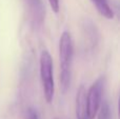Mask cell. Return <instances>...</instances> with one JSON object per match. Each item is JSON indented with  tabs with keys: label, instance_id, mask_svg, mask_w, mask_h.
Masks as SVG:
<instances>
[{
	"label": "cell",
	"instance_id": "obj_1",
	"mask_svg": "<svg viewBox=\"0 0 120 119\" xmlns=\"http://www.w3.org/2000/svg\"><path fill=\"white\" fill-rule=\"evenodd\" d=\"M74 56V43L68 32H63L59 40L60 83L63 92H66L71 84L72 62Z\"/></svg>",
	"mask_w": 120,
	"mask_h": 119
},
{
	"label": "cell",
	"instance_id": "obj_2",
	"mask_svg": "<svg viewBox=\"0 0 120 119\" xmlns=\"http://www.w3.org/2000/svg\"><path fill=\"white\" fill-rule=\"evenodd\" d=\"M40 80L44 99L48 103H51L55 94V83L53 73V59L48 51H42L40 54Z\"/></svg>",
	"mask_w": 120,
	"mask_h": 119
},
{
	"label": "cell",
	"instance_id": "obj_3",
	"mask_svg": "<svg viewBox=\"0 0 120 119\" xmlns=\"http://www.w3.org/2000/svg\"><path fill=\"white\" fill-rule=\"evenodd\" d=\"M104 88V78L100 77L90 86L86 92V108L90 119H94L102 102V93Z\"/></svg>",
	"mask_w": 120,
	"mask_h": 119
},
{
	"label": "cell",
	"instance_id": "obj_4",
	"mask_svg": "<svg viewBox=\"0 0 120 119\" xmlns=\"http://www.w3.org/2000/svg\"><path fill=\"white\" fill-rule=\"evenodd\" d=\"M29 10V15L34 26L38 27L42 24L45 15V8L41 0H25Z\"/></svg>",
	"mask_w": 120,
	"mask_h": 119
},
{
	"label": "cell",
	"instance_id": "obj_5",
	"mask_svg": "<svg viewBox=\"0 0 120 119\" xmlns=\"http://www.w3.org/2000/svg\"><path fill=\"white\" fill-rule=\"evenodd\" d=\"M76 117L77 119H90L86 108V90L81 86L76 95Z\"/></svg>",
	"mask_w": 120,
	"mask_h": 119
},
{
	"label": "cell",
	"instance_id": "obj_6",
	"mask_svg": "<svg viewBox=\"0 0 120 119\" xmlns=\"http://www.w3.org/2000/svg\"><path fill=\"white\" fill-rule=\"evenodd\" d=\"M94 5L96 6L98 13L101 16H103L106 19H113L114 18V11L112 10L111 5L109 4L108 0H92Z\"/></svg>",
	"mask_w": 120,
	"mask_h": 119
},
{
	"label": "cell",
	"instance_id": "obj_7",
	"mask_svg": "<svg viewBox=\"0 0 120 119\" xmlns=\"http://www.w3.org/2000/svg\"><path fill=\"white\" fill-rule=\"evenodd\" d=\"M98 111H99L98 119H112V110H111V105L108 101L101 102Z\"/></svg>",
	"mask_w": 120,
	"mask_h": 119
},
{
	"label": "cell",
	"instance_id": "obj_8",
	"mask_svg": "<svg viewBox=\"0 0 120 119\" xmlns=\"http://www.w3.org/2000/svg\"><path fill=\"white\" fill-rule=\"evenodd\" d=\"M25 119H39L38 113L34 108H27L25 111Z\"/></svg>",
	"mask_w": 120,
	"mask_h": 119
},
{
	"label": "cell",
	"instance_id": "obj_9",
	"mask_svg": "<svg viewBox=\"0 0 120 119\" xmlns=\"http://www.w3.org/2000/svg\"><path fill=\"white\" fill-rule=\"evenodd\" d=\"M49 3H50V6L53 10V12H55V13L59 12V8H60L59 0H49Z\"/></svg>",
	"mask_w": 120,
	"mask_h": 119
}]
</instances>
